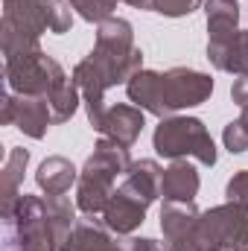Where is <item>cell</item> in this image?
I'll return each instance as SVG.
<instances>
[{
    "instance_id": "cell-4",
    "label": "cell",
    "mask_w": 248,
    "mask_h": 251,
    "mask_svg": "<svg viewBox=\"0 0 248 251\" xmlns=\"http://www.w3.org/2000/svg\"><path fill=\"white\" fill-rule=\"evenodd\" d=\"M152 146L161 158L178 161V158H196L204 167L216 164V146L207 131V126L198 117H164L155 126Z\"/></svg>"
},
{
    "instance_id": "cell-12",
    "label": "cell",
    "mask_w": 248,
    "mask_h": 251,
    "mask_svg": "<svg viewBox=\"0 0 248 251\" xmlns=\"http://www.w3.org/2000/svg\"><path fill=\"white\" fill-rule=\"evenodd\" d=\"M53 123V108L44 97H21L12 94V126H18L26 137L41 140Z\"/></svg>"
},
{
    "instance_id": "cell-16",
    "label": "cell",
    "mask_w": 248,
    "mask_h": 251,
    "mask_svg": "<svg viewBox=\"0 0 248 251\" xmlns=\"http://www.w3.org/2000/svg\"><path fill=\"white\" fill-rule=\"evenodd\" d=\"M26 164H29V152L24 146H15L3 164V204H0L3 222H12V213H15L18 199H21V181H24Z\"/></svg>"
},
{
    "instance_id": "cell-2",
    "label": "cell",
    "mask_w": 248,
    "mask_h": 251,
    "mask_svg": "<svg viewBox=\"0 0 248 251\" xmlns=\"http://www.w3.org/2000/svg\"><path fill=\"white\" fill-rule=\"evenodd\" d=\"M6 85L12 94L21 97H44L53 108V123H67L79 108V88L73 76L64 73V67L53 56H47L41 47L21 50L3 59Z\"/></svg>"
},
{
    "instance_id": "cell-9",
    "label": "cell",
    "mask_w": 248,
    "mask_h": 251,
    "mask_svg": "<svg viewBox=\"0 0 248 251\" xmlns=\"http://www.w3.org/2000/svg\"><path fill=\"white\" fill-rule=\"evenodd\" d=\"M198 216L201 210L193 201H164L161 231L173 251H201L198 246Z\"/></svg>"
},
{
    "instance_id": "cell-24",
    "label": "cell",
    "mask_w": 248,
    "mask_h": 251,
    "mask_svg": "<svg viewBox=\"0 0 248 251\" xmlns=\"http://www.w3.org/2000/svg\"><path fill=\"white\" fill-rule=\"evenodd\" d=\"M201 6V0H152V12L164 18H184Z\"/></svg>"
},
{
    "instance_id": "cell-17",
    "label": "cell",
    "mask_w": 248,
    "mask_h": 251,
    "mask_svg": "<svg viewBox=\"0 0 248 251\" xmlns=\"http://www.w3.org/2000/svg\"><path fill=\"white\" fill-rule=\"evenodd\" d=\"M161 181H164V170L158 167V161L140 158V161H131V167L125 170L123 187L131 190L134 196H140L146 204H152L161 196Z\"/></svg>"
},
{
    "instance_id": "cell-5",
    "label": "cell",
    "mask_w": 248,
    "mask_h": 251,
    "mask_svg": "<svg viewBox=\"0 0 248 251\" xmlns=\"http://www.w3.org/2000/svg\"><path fill=\"white\" fill-rule=\"evenodd\" d=\"M44 0H3V21H0V47L3 56L35 50L41 47V35L47 32Z\"/></svg>"
},
{
    "instance_id": "cell-19",
    "label": "cell",
    "mask_w": 248,
    "mask_h": 251,
    "mask_svg": "<svg viewBox=\"0 0 248 251\" xmlns=\"http://www.w3.org/2000/svg\"><path fill=\"white\" fill-rule=\"evenodd\" d=\"M125 94L137 108L161 117V73L158 70H137L125 82Z\"/></svg>"
},
{
    "instance_id": "cell-27",
    "label": "cell",
    "mask_w": 248,
    "mask_h": 251,
    "mask_svg": "<svg viewBox=\"0 0 248 251\" xmlns=\"http://www.w3.org/2000/svg\"><path fill=\"white\" fill-rule=\"evenodd\" d=\"M225 196H228V201L248 207V170L234 173V178H231L228 187H225Z\"/></svg>"
},
{
    "instance_id": "cell-30",
    "label": "cell",
    "mask_w": 248,
    "mask_h": 251,
    "mask_svg": "<svg viewBox=\"0 0 248 251\" xmlns=\"http://www.w3.org/2000/svg\"><path fill=\"white\" fill-rule=\"evenodd\" d=\"M240 123H243V126L248 128V102L243 105V117H240Z\"/></svg>"
},
{
    "instance_id": "cell-25",
    "label": "cell",
    "mask_w": 248,
    "mask_h": 251,
    "mask_svg": "<svg viewBox=\"0 0 248 251\" xmlns=\"http://www.w3.org/2000/svg\"><path fill=\"white\" fill-rule=\"evenodd\" d=\"M222 140H225V149H228L231 155H240V152L248 149V128L240 123V120H234V123L225 126Z\"/></svg>"
},
{
    "instance_id": "cell-13",
    "label": "cell",
    "mask_w": 248,
    "mask_h": 251,
    "mask_svg": "<svg viewBox=\"0 0 248 251\" xmlns=\"http://www.w3.org/2000/svg\"><path fill=\"white\" fill-rule=\"evenodd\" d=\"M143 126H146V120H143V108L120 102V105H108L99 131H102L108 140H117V143H123L125 149H128V146L137 143Z\"/></svg>"
},
{
    "instance_id": "cell-15",
    "label": "cell",
    "mask_w": 248,
    "mask_h": 251,
    "mask_svg": "<svg viewBox=\"0 0 248 251\" xmlns=\"http://www.w3.org/2000/svg\"><path fill=\"white\" fill-rule=\"evenodd\" d=\"M198 173L193 164H187L184 158L173 161L167 170H164V181H161V196L164 201H193L198 196Z\"/></svg>"
},
{
    "instance_id": "cell-22",
    "label": "cell",
    "mask_w": 248,
    "mask_h": 251,
    "mask_svg": "<svg viewBox=\"0 0 248 251\" xmlns=\"http://www.w3.org/2000/svg\"><path fill=\"white\" fill-rule=\"evenodd\" d=\"M44 18H47L50 32L64 35L73 26V6L67 0H44Z\"/></svg>"
},
{
    "instance_id": "cell-10",
    "label": "cell",
    "mask_w": 248,
    "mask_h": 251,
    "mask_svg": "<svg viewBox=\"0 0 248 251\" xmlns=\"http://www.w3.org/2000/svg\"><path fill=\"white\" fill-rule=\"evenodd\" d=\"M146 201L140 196H134L131 190H125L123 184L114 190V196L108 199L105 210H102V222L108 225L111 234L117 237H128L131 231H137L146 219Z\"/></svg>"
},
{
    "instance_id": "cell-26",
    "label": "cell",
    "mask_w": 248,
    "mask_h": 251,
    "mask_svg": "<svg viewBox=\"0 0 248 251\" xmlns=\"http://www.w3.org/2000/svg\"><path fill=\"white\" fill-rule=\"evenodd\" d=\"M117 246L120 251H173L167 240H152V237H125Z\"/></svg>"
},
{
    "instance_id": "cell-3",
    "label": "cell",
    "mask_w": 248,
    "mask_h": 251,
    "mask_svg": "<svg viewBox=\"0 0 248 251\" xmlns=\"http://www.w3.org/2000/svg\"><path fill=\"white\" fill-rule=\"evenodd\" d=\"M131 167V158H128V149L117 140H97L91 158L85 161L82 173H79V181H76V207L82 213H102L108 199L114 196V181L117 176H125V170Z\"/></svg>"
},
{
    "instance_id": "cell-8",
    "label": "cell",
    "mask_w": 248,
    "mask_h": 251,
    "mask_svg": "<svg viewBox=\"0 0 248 251\" xmlns=\"http://www.w3.org/2000/svg\"><path fill=\"white\" fill-rule=\"evenodd\" d=\"M213 94V79L193 67H173L161 73V120L181 108H196Z\"/></svg>"
},
{
    "instance_id": "cell-21",
    "label": "cell",
    "mask_w": 248,
    "mask_h": 251,
    "mask_svg": "<svg viewBox=\"0 0 248 251\" xmlns=\"http://www.w3.org/2000/svg\"><path fill=\"white\" fill-rule=\"evenodd\" d=\"M44 207H47V219L53 225V234L59 240V249H64L67 237L76 225V204H70V199H64V196H47Z\"/></svg>"
},
{
    "instance_id": "cell-18",
    "label": "cell",
    "mask_w": 248,
    "mask_h": 251,
    "mask_svg": "<svg viewBox=\"0 0 248 251\" xmlns=\"http://www.w3.org/2000/svg\"><path fill=\"white\" fill-rule=\"evenodd\" d=\"M35 181L47 196H64L79 181V170L62 155H50V158L41 161V167L35 173Z\"/></svg>"
},
{
    "instance_id": "cell-28",
    "label": "cell",
    "mask_w": 248,
    "mask_h": 251,
    "mask_svg": "<svg viewBox=\"0 0 248 251\" xmlns=\"http://www.w3.org/2000/svg\"><path fill=\"white\" fill-rule=\"evenodd\" d=\"M0 123L3 126H12V91L3 97V111H0Z\"/></svg>"
},
{
    "instance_id": "cell-1",
    "label": "cell",
    "mask_w": 248,
    "mask_h": 251,
    "mask_svg": "<svg viewBox=\"0 0 248 251\" xmlns=\"http://www.w3.org/2000/svg\"><path fill=\"white\" fill-rule=\"evenodd\" d=\"M137 70H143V53L134 44V29L123 18H108L97 24L94 50L73 67V82L88 108V123L97 131L105 120V91L114 85H125Z\"/></svg>"
},
{
    "instance_id": "cell-29",
    "label": "cell",
    "mask_w": 248,
    "mask_h": 251,
    "mask_svg": "<svg viewBox=\"0 0 248 251\" xmlns=\"http://www.w3.org/2000/svg\"><path fill=\"white\" fill-rule=\"evenodd\" d=\"M128 6H134V9H152V0H123Z\"/></svg>"
},
{
    "instance_id": "cell-23",
    "label": "cell",
    "mask_w": 248,
    "mask_h": 251,
    "mask_svg": "<svg viewBox=\"0 0 248 251\" xmlns=\"http://www.w3.org/2000/svg\"><path fill=\"white\" fill-rule=\"evenodd\" d=\"M67 3L88 24H102V21L114 18V9H117V0H67Z\"/></svg>"
},
{
    "instance_id": "cell-20",
    "label": "cell",
    "mask_w": 248,
    "mask_h": 251,
    "mask_svg": "<svg viewBox=\"0 0 248 251\" xmlns=\"http://www.w3.org/2000/svg\"><path fill=\"white\" fill-rule=\"evenodd\" d=\"M204 15H207V32L210 38L219 35H231L240 26V6L237 0H207L204 3Z\"/></svg>"
},
{
    "instance_id": "cell-11",
    "label": "cell",
    "mask_w": 248,
    "mask_h": 251,
    "mask_svg": "<svg viewBox=\"0 0 248 251\" xmlns=\"http://www.w3.org/2000/svg\"><path fill=\"white\" fill-rule=\"evenodd\" d=\"M207 59L216 70L248 76V29H237L231 35H219L207 41Z\"/></svg>"
},
{
    "instance_id": "cell-7",
    "label": "cell",
    "mask_w": 248,
    "mask_h": 251,
    "mask_svg": "<svg viewBox=\"0 0 248 251\" xmlns=\"http://www.w3.org/2000/svg\"><path fill=\"white\" fill-rule=\"evenodd\" d=\"M9 243H15L18 251H62L53 234V225L47 219L44 199L21 193L9 222Z\"/></svg>"
},
{
    "instance_id": "cell-6",
    "label": "cell",
    "mask_w": 248,
    "mask_h": 251,
    "mask_svg": "<svg viewBox=\"0 0 248 251\" xmlns=\"http://www.w3.org/2000/svg\"><path fill=\"white\" fill-rule=\"evenodd\" d=\"M201 251H248V207L225 201L198 216Z\"/></svg>"
},
{
    "instance_id": "cell-14",
    "label": "cell",
    "mask_w": 248,
    "mask_h": 251,
    "mask_svg": "<svg viewBox=\"0 0 248 251\" xmlns=\"http://www.w3.org/2000/svg\"><path fill=\"white\" fill-rule=\"evenodd\" d=\"M62 251H120V246L111 240V231L102 219L85 213L82 219H76Z\"/></svg>"
}]
</instances>
